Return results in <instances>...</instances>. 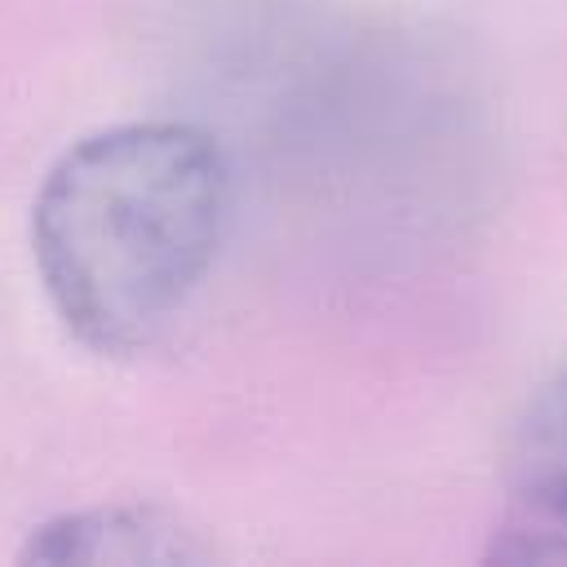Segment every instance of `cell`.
<instances>
[{
	"label": "cell",
	"instance_id": "cell-3",
	"mask_svg": "<svg viewBox=\"0 0 567 567\" xmlns=\"http://www.w3.org/2000/svg\"><path fill=\"white\" fill-rule=\"evenodd\" d=\"M22 563H208L213 545L155 505H93L27 532Z\"/></svg>",
	"mask_w": 567,
	"mask_h": 567
},
{
	"label": "cell",
	"instance_id": "cell-1",
	"mask_svg": "<svg viewBox=\"0 0 567 567\" xmlns=\"http://www.w3.org/2000/svg\"><path fill=\"white\" fill-rule=\"evenodd\" d=\"M230 221V164L182 120L111 124L66 146L31 204L49 306L97 354H142L204 288Z\"/></svg>",
	"mask_w": 567,
	"mask_h": 567
},
{
	"label": "cell",
	"instance_id": "cell-2",
	"mask_svg": "<svg viewBox=\"0 0 567 567\" xmlns=\"http://www.w3.org/2000/svg\"><path fill=\"white\" fill-rule=\"evenodd\" d=\"M487 558L567 567V368L536 394L514 434L509 487Z\"/></svg>",
	"mask_w": 567,
	"mask_h": 567
}]
</instances>
